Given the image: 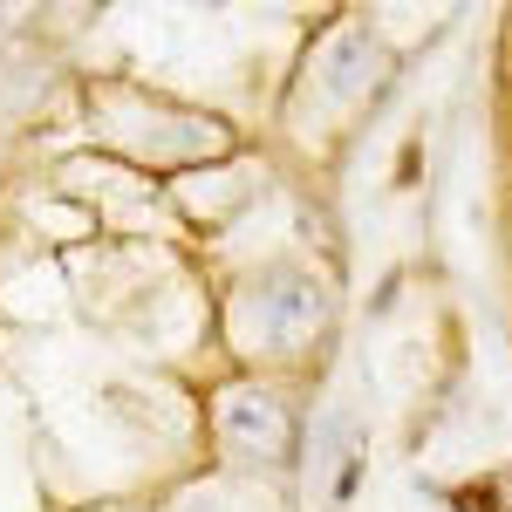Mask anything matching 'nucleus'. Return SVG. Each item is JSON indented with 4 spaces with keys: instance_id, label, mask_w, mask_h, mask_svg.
<instances>
[{
    "instance_id": "nucleus-1",
    "label": "nucleus",
    "mask_w": 512,
    "mask_h": 512,
    "mask_svg": "<svg viewBox=\"0 0 512 512\" xmlns=\"http://www.w3.org/2000/svg\"><path fill=\"white\" fill-rule=\"evenodd\" d=\"M226 437H233L239 451H287V417H280V403L274 396H253V390H239L233 403H226Z\"/></svg>"
}]
</instances>
